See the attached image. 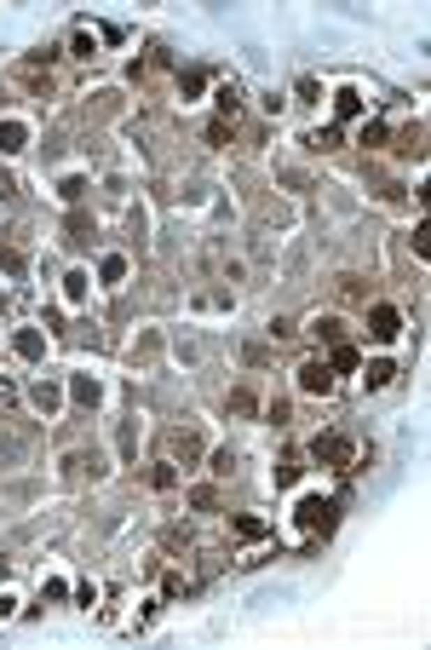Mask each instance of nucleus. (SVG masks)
I'll return each instance as SVG.
<instances>
[{"mask_svg": "<svg viewBox=\"0 0 431 650\" xmlns=\"http://www.w3.org/2000/svg\"><path fill=\"white\" fill-rule=\"evenodd\" d=\"M310 455H317L322 466H345V472H351V461H356V443L345 438V431H322V438H310Z\"/></svg>", "mask_w": 431, "mask_h": 650, "instance_id": "nucleus-1", "label": "nucleus"}, {"mask_svg": "<svg viewBox=\"0 0 431 650\" xmlns=\"http://www.w3.org/2000/svg\"><path fill=\"white\" fill-rule=\"evenodd\" d=\"M299 524L310 529V535H328V529L340 524V507H333V501H322V495H310V501H299Z\"/></svg>", "mask_w": 431, "mask_h": 650, "instance_id": "nucleus-2", "label": "nucleus"}, {"mask_svg": "<svg viewBox=\"0 0 431 650\" xmlns=\"http://www.w3.org/2000/svg\"><path fill=\"white\" fill-rule=\"evenodd\" d=\"M368 334H374L379 346H391L397 334H402V311H397V305H374V311H368Z\"/></svg>", "mask_w": 431, "mask_h": 650, "instance_id": "nucleus-3", "label": "nucleus"}, {"mask_svg": "<svg viewBox=\"0 0 431 650\" xmlns=\"http://www.w3.org/2000/svg\"><path fill=\"white\" fill-rule=\"evenodd\" d=\"M299 386L305 392H333V369L322 363V357H310V363L299 369Z\"/></svg>", "mask_w": 431, "mask_h": 650, "instance_id": "nucleus-4", "label": "nucleus"}, {"mask_svg": "<svg viewBox=\"0 0 431 650\" xmlns=\"http://www.w3.org/2000/svg\"><path fill=\"white\" fill-rule=\"evenodd\" d=\"M23 138H29V127H23V121H0V156L23 150Z\"/></svg>", "mask_w": 431, "mask_h": 650, "instance_id": "nucleus-5", "label": "nucleus"}, {"mask_svg": "<svg viewBox=\"0 0 431 650\" xmlns=\"http://www.w3.org/2000/svg\"><path fill=\"white\" fill-rule=\"evenodd\" d=\"M328 369H340V374H351V369H363V357H356V346H333V357H328Z\"/></svg>", "mask_w": 431, "mask_h": 650, "instance_id": "nucleus-6", "label": "nucleus"}, {"mask_svg": "<svg viewBox=\"0 0 431 650\" xmlns=\"http://www.w3.org/2000/svg\"><path fill=\"white\" fill-rule=\"evenodd\" d=\"M69 397H75V403H98V380H92V374H75V380H69Z\"/></svg>", "mask_w": 431, "mask_h": 650, "instance_id": "nucleus-7", "label": "nucleus"}, {"mask_svg": "<svg viewBox=\"0 0 431 650\" xmlns=\"http://www.w3.org/2000/svg\"><path fill=\"white\" fill-rule=\"evenodd\" d=\"M310 328H317V340H328V346H340V340H345V323H340V317H317Z\"/></svg>", "mask_w": 431, "mask_h": 650, "instance_id": "nucleus-8", "label": "nucleus"}, {"mask_svg": "<svg viewBox=\"0 0 431 650\" xmlns=\"http://www.w3.org/2000/svg\"><path fill=\"white\" fill-rule=\"evenodd\" d=\"M167 449L190 461V455H202V438H196V431H173V438H167Z\"/></svg>", "mask_w": 431, "mask_h": 650, "instance_id": "nucleus-9", "label": "nucleus"}, {"mask_svg": "<svg viewBox=\"0 0 431 650\" xmlns=\"http://www.w3.org/2000/svg\"><path fill=\"white\" fill-rule=\"evenodd\" d=\"M12 346H17V357H29V363H35V357L46 351V340H40V334H35V328H23V334H17V340H12Z\"/></svg>", "mask_w": 431, "mask_h": 650, "instance_id": "nucleus-10", "label": "nucleus"}, {"mask_svg": "<svg viewBox=\"0 0 431 650\" xmlns=\"http://www.w3.org/2000/svg\"><path fill=\"white\" fill-rule=\"evenodd\" d=\"M333 110H340V121H356V115H363V98H356V92H340Z\"/></svg>", "mask_w": 431, "mask_h": 650, "instance_id": "nucleus-11", "label": "nucleus"}, {"mask_svg": "<svg viewBox=\"0 0 431 650\" xmlns=\"http://www.w3.org/2000/svg\"><path fill=\"white\" fill-rule=\"evenodd\" d=\"M98 276H104V282H121V276H127V259H121V253H104Z\"/></svg>", "mask_w": 431, "mask_h": 650, "instance_id": "nucleus-12", "label": "nucleus"}, {"mask_svg": "<svg viewBox=\"0 0 431 650\" xmlns=\"http://www.w3.org/2000/svg\"><path fill=\"white\" fill-rule=\"evenodd\" d=\"M236 110H242V92H236V87H219V121H230Z\"/></svg>", "mask_w": 431, "mask_h": 650, "instance_id": "nucleus-13", "label": "nucleus"}, {"mask_svg": "<svg viewBox=\"0 0 431 650\" xmlns=\"http://www.w3.org/2000/svg\"><path fill=\"white\" fill-rule=\"evenodd\" d=\"M391 374H397L391 363H368V369H363V380H368V386H391Z\"/></svg>", "mask_w": 431, "mask_h": 650, "instance_id": "nucleus-14", "label": "nucleus"}, {"mask_svg": "<svg viewBox=\"0 0 431 650\" xmlns=\"http://www.w3.org/2000/svg\"><path fill=\"white\" fill-rule=\"evenodd\" d=\"M29 397H35V408H46V415H52V408H58V386H46V380H40V386H35Z\"/></svg>", "mask_w": 431, "mask_h": 650, "instance_id": "nucleus-15", "label": "nucleus"}, {"mask_svg": "<svg viewBox=\"0 0 431 650\" xmlns=\"http://www.w3.org/2000/svg\"><path fill=\"white\" fill-rule=\"evenodd\" d=\"M236 535H248V541H259V535H265V524H259V518H236Z\"/></svg>", "mask_w": 431, "mask_h": 650, "instance_id": "nucleus-16", "label": "nucleus"}, {"mask_svg": "<svg viewBox=\"0 0 431 650\" xmlns=\"http://www.w3.org/2000/svg\"><path fill=\"white\" fill-rule=\"evenodd\" d=\"M63 294H69V300H81V294H86V276H81V271H69V276H63Z\"/></svg>", "mask_w": 431, "mask_h": 650, "instance_id": "nucleus-17", "label": "nucleus"}, {"mask_svg": "<svg viewBox=\"0 0 431 650\" xmlns=\"http://www.w3.org/2000/svg\"><path fill=\"white\" fill-rule=\"evenodd\" d=\"M150 484H156V489H173V484H179V472H173V466H156V472H150Z\"/></svg>", "mask_w": 431, "mask_h": 650, "instance_id": "nucleus-18", "label": "nucleus"}, {"mask_svg": "<svg viewBox=\"0 0 431 650\" xmlns=\"http://www.w3.org/2000/svg\"><path fill=\"white\" fill-rule=\"evenodd\" d=\"M230 415H253V392H230Z\"/></svg>", "mask_w": 431, "mask_h": 650, "instance_id": "nucleus-19", "label": "nucleus"}, {"mask_svg": "<svg viewBox=\"0 0 431 650\" xmlns=\"http://www.w3.org/2000/svg\"><path fill=\"white\" fill-rule=\"evenodd\" d=\"M340 294L345 300H363V276H340Z\"/></svg>", "mask_w": 431, "mask_h": 650, "instance_id": "nucleus-20", "label": "nucleus"}, {"mask_svg": "<svg viewBox=\"0 0 431 650\" xmlns=\"http://www.w3.org/2000/svg\"><path fill=\"white\" fill-rule=\"evenodd\" d=\"M202 81H207L202 69H184V75H179V87H184V92H202Z\"/></svg>", "mask_w": 431, "mask_h": 650, "instance_id": "nucleus-21", "label": "nucleus"}, {"mask_svg": "<svg viewBox=\"0 0 431 650\" xmlns=\"http://www.w3.org/2000/svg\"><path fill=\"white\" fill-rule=\"evenodd\" d=\"M310 144H317V150H333V144H340V127H322V133L310 138Z\"/></svg>", "mask_w": 431, "mask_h": 650, "instance_id": "nucleus-22", "label": "nucleus"}, {"mask_svg": "<svg viewBox=\"0 0 431 650\" xmlns=\"http://www.w3.org/2000/svg\"><path fill=\"white\" fill-rule=\"evenodd\" d=\"M363 144H386V121H368L363 127Z\"/></svg>", "mask_w": 431, "mask_h": 650, "instance_id": "nucleus-23", "label": "nucleus"}, {"mask_svg": "<svg viewBox=\"0 0 431 650\" xmlns=\"http://www.w3.org/2000/svg\"><path fill=\"white\" fill-rule=\"evenodd\" d=\"M414 253H420V259L431 253V225H420V230H414Z\"/></svg>", "mask_w": 431, "mask_h": 650, "instance_id": "nucleus-24", "label": "nucleus"}]
</instances>
